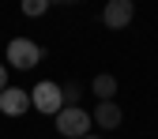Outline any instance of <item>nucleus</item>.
Listing matches in <instances>:
<instances>
[{
  "instance_id": "9d476101",
  "label": "nucleus",
  "mask_w": 158,
  "mask_h": 139,
  "mask_svg": "<svg viewBox=\"0 0 158 139\" xmlns=\"http://www.w3.org/2000/svg\"><path fill=\"white\" fill-rule=\"evenodd\" d=\"M4 90H8V68L0 64V94H4Z\"/></svg>"
},
{
  "instance_id": "39448f33",
  "label": "nucleus",
  "mask_w": 158,
  "mask_h": 139,
  "mask_svg": "<svg viewBox=\"0 0 158 139\" xmlns=\"http://www.w3.org/2000/svg\"><path fill=\"white\" fill-rule=\"evenodd\" d=\"M30 109V94L27 90H4V94H0V113H8V117H23Z\"/></svg>"
},
{
  "instance_id": "20e7f679",
  "label": "nucleus",
  "mask_w": 158,
  "mask_h": 139,
  "mask_svg": "<svg viewBox=\"0 0 158 139\" xmlns=\"http://www.w3.org/2000/svg\"><path fill=\"white\" fill-rule=\"evenodd\" d=\"M132 0H109L106 4V11H102V19H106V27L109 30H124L128 23H132Z\"/></svg>"
},
{
  "instance_id": "f03ea898",
  "label": "nucleus",
  "mask_w": 158,
  "mask_h": 139,
  "mask_svg": "<svg viewBox=\"0 0 158 139\" xmlns=\"http://www.w3.org/2000/svg\"><path fill=\"white\" fill-rule=\"evenodd\" d=\"M30 105H34L38 113H45V117H56V113L64 109V90L45 79V83H38V87L30 90Z\"/></svg>"
},
{
  "instance_id": "0eeeda50",
  "label": "nucleus",
  "mask_w": 158,
  "mask_h": 139,
  "mask_svg": "<svg viewBox=\"0 0 158 139\" xmlns=\"http://www.w3.org/2000/svg\"><path fill=\"white\" fill-rule=\"evenodd\" d=\"M90 90L102 98V102H113V94H117V79H113V75H98L94 83H90Z\"/></svg>"
},
{
  "instance_id": "7ed1b4c3",
  "label": "nucleus",
  "mask_w": 158,
  "mask_h": 139,
  "mask_svg": "<svg viewBox=\"0 0 158 139\" xmlns=\"http://www.w3.org/2000/svg\"><path fill=\"white\" fill-rule=\"evenodd\" d=\"M8 60L19 72H30L38 60H42V45H34L30 38H15V42H8Z\"/></svg>"
},
{
  "instance_id": "423d86ee",
  "label": "nucleus",
  "mask_w": 158,
  "mask_h": 139,
  "mask_svg": "<svg viewBox=\"0 0 158 139\" xmlns=\"http://www.w3.org/2000/svg\"><path fill=\"white\" fill-rule=\"evenodd\" d=\"M94 124L98 128H121V105H113V102H98V109H94Z\"/></svg>"
},
{
  "instance_id": "6e6552de",
  "label": "nucleus",
  "mask_w": 158,
  "mask_h": 139,
  "mask_svg": "<svg viewBox=\"0 0 158 139\" xmlns=\"http://www.w3.org/2000/svg\"><path fill=\"white\" fill-rule=\"evenodd\" d=\"M60 90H64V105H79V94H83L79 83H68V87H60Z\"/></svg>"
},
{
  "instance_id": "1a4fd4ad",
  "label": "nucleus",
  "mask_w": 158,
  "mask_h": 139,
  "mask_svg": "<svg viewBox=\"0 0 158 139\" xmlns=\"http://www.w3.org/2000/svg\"><path fill=\"white\" fill-rule=\"evenodd\" d=\"M45 8H49L45 0H27V4H23V11H27V15H42Z\"/></svg>"
},
{
  "instance_id": "f257e3e1",
  "label": "nucleus",
  "mask_w": 158,
  "mask_h": 139,
  "mask_svg": "<svg viewBox=\"0 0 158 139\" xmlns=\"http://www.w3.org/2000/svg\"><path fill=\"white\" fill-rule=\"evenodd\" d=\"M90 124H94V117H90L83 105H64L60 113H56V132L68 135V139H83Z\"/></svg>"
},
{
  "instance_id": "9b49d317",
  "label": "nucleus",
  "mask_w": 158,
  "mask_h": 139,
  "mask_svg": "<svg viewBox=\"0 0 158 139\" xmlns=\"http://www.w3.org/2000/svg\"><path fill=\"white\" fill-rule=\"evenodd\" d=\"M83 139H98V135H83Z\"/></svg>"
}]
</instances>
